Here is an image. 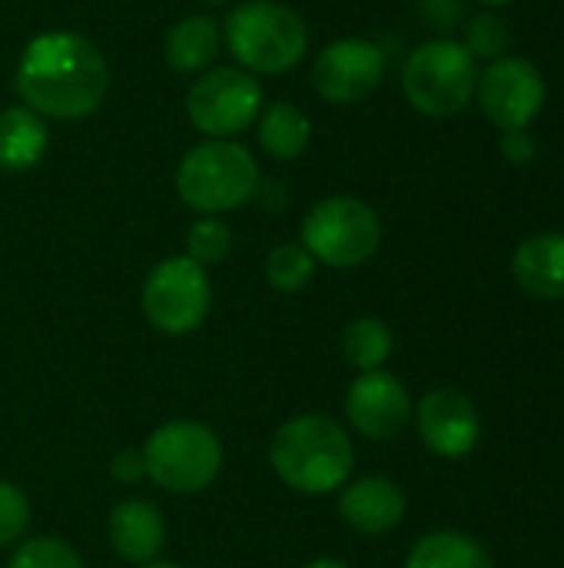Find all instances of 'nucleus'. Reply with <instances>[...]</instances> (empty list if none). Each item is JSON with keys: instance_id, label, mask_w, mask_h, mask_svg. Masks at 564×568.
I'll return each mask as SVG.
<instances>
[{"instance_id": "obj_23", "label": "nucleus", "mask_w": 564, "mask_h": 568, "mask_svg": "<svg viewBox=\"0 0 564 568\" xmlns=\"http://www.w3.org/2000/svg\"><path fill=\"white\" fill-rule=\"evenodd\" d=\"M233 250V230L223 223V216H196L183 236V256H189L199 266H216Z\"/></svg>"}, {"instance_id": "obj_26", "label": "nucleus", "mask_w": 564, "mask_h": 568, "mask_svg": "<svg viewBox=\"0 0 564 568\" xmlns=\"http://www.w3.org/2000/svg\"><path fill=\"white\" fill-rule=\"evenodd\" d=\"M27 532H30V499L17 483L0 479V549H13L17 542L27 539Z\"/></svg>"}, {"instance_id": "obj_29", "label": "nucleus", "mask_w": 564, "mask_h": 568, "mask_svg": "<svg viewBox=\"0 0 564 568\" xmlns=\"http://www.w3.org/2000/svg\"><path fill=\"white\" fill-rule=\"evenodd\" d=\"M302 568H349L346 562H339V559H312V562H306Z\"/></svg>"}, {"instance_id": "obj_19", "label": "nucleus", "mask_w": 564, "mask_h": 568, "mask_svg": "<svg viewBox=\"0 0 564 568\" xmlns=\"http://www.w3.org/2000/svg\"><path fill=\"white\" fill-rule=\"evenodd\" d=\"M256 136L259 146L273 156V160H299L309 150L312 140V120L306 116V110H299L289 100H276L269 106H263L259 120H256Z\"/></svg>"}, {"instance_id": "obj_16", "label": "nucleus", "mask_w": 564, "mask_h": 568, "mask_svg": "<svg viewBox=\"0 0 564 568\" xmlns=\"http://www.w3.org/2000/svg\"><path fill=\"white\" fill-rule=\"evenodd\" d=\"M512 276L535 300H564V233L548 230L519 243Z\"/></svg>"}, {"instance_id": "obj_2", "label": "nucleus", "mask_w": 564, "mask_h": 568, "mask_svg": "<svg viewBox=\"0 0 564 568\" xmlns=\"http://www.w3.org/2000/svg\"><path fill=\"white\" fill-rule=\"evenodd\" d=\"M269 466L279 483L299 496H332L356 469V446L332 416L302 413L276 429Z\"/></svg>"}, {"instance_id": "obj_1", "label": "nucleus", "mask_w": 564, "mask_h": 568, "mask_svg": "<svg viewBox=\"0 0 564 568\" xmlns=\"http://www.w3.org/2000/svg\"><path fill=\"white\" fill-rule=\"evenodd\" d=\"M13 87L23 106L43 120H83L110 90L106 57L76 30H47L27 40Z\"/></svg>"}, {"instance_id": "obj_24", "label": "nucleus", "mask_w": 564, "mask_h": 568, "mask_svg": "<svg viewBox=\"0 0 564 568\" xmlns=\"http://www.w3.org/2000/svg\"><path fill=\"white\" fill-rule=\"evenodd\" d=\"M7 568H86V562L66 539L30 536L13 546Z\"/></svg>"}, {"instance_id": "obj_5", "label": "nucleus", "mask_w": 564, "mask_h": 568, "mask_svg": "<svg viewBox=\"0 0 564 568\" xmlns=\"http://www.w3.org/2000/svg\"><path fill=\"white\" fill-rule=\"evenodd\" d=\"M146 479L173 496H196L223 473V443L199 419H170L143 443Z\"/></svg>"}, {"instance_id": "obj_13", "label": "nucleus", "mask_w": 564, "mask_h": 568, "mask_svg": "<svg viewBox=\"0 0 564 568\" xmlns=\"http://www.w3.org/2000/svg\"><path fill=\"white\" fill-rule=\"evenodd\" d=\"M412 419L422 446L439 459L469 456L482 436V419L475 413V403L452 386L425 393L422 403L412 409Z\"/></svg>"}, {"instance_id": "obj_6", "label": "nucleus", "mask_w": 564, "mask_h": 568, "mask_svg": "<svg viewBox=\"0 0 564 568\" xmlns=\"http://www.w3.org/2000/svg\"><path fill=\"white\" fill-rule=\"evenodd\" d=\"M479 60L462 40L435 37L419 43L402 63V93L425 116H455L475 100Z\"/></svg>"}, {"instance_id": "obj_28", "label": "nucleus", "mask_w": 564, "mask_h": 568, "mask_svg": "<svg viewBox=\"0 0 564 568\" xmlns=\"http://www.w3.org/2000/svg\"><path fill=\"white\" fill-rule=\"evenodd\" d=\"M110 476L120 486H136L140 479H146V463L140 449H120L110 463Z\"/></svg>"}, {"instance_id": "obj_17", "label": "nucleus", "mask_w": 564, "mask_h": 568, "mask_svg": "<svg viewBox=\"0 0 564 568\" xmlns=\"http://www.w3.org/2000/svg\"><path fill=\"white\" fill-rule=\"evenodd\" d=\"M223 47V27L209 13H189L176 20L163 37V60L183 77H199L209 70Z\"/></svg>"}, {"instance_id": "obj_21", "label": "nucleus", "mask_w": 564, "mask_h": 568, "mask_svg": "<svg viewBox=\"0 0 564 568\" xmlns=\"http://www.w3.org/2000/svg\"><path fill=\"white\" fill-rule=\"evenodd\" d=\"M396 346V336L386 320L379 316H359L342 329V356L359 373H376L389 363Z\"/></svg>"}, {"instance_id": "obj_15", "label": "nucleus", "mask_w": 564, "mask_h": 568, "mask_svg": "<svg viewBox=\"0 0 564 568\" xmlns=\"http://www.w3.org/2000/svg\"><path fill=\"white\" fill-rule=\"evenodd\" d=\"M106 536H110L113 552L123 562L146 566V562H156L166 546V523H163V513L156 509V503L130 496L110 509Z\"/></svg>"}, {"instance_id": "obj_27", "label": "nucleus", "mask_w": 564, "mask_h": 568, "mask_svg": "<svg viewBox=\"0 0 564 568\" xmlns=\"http://www.w3.org/2000/svg\"><path fill=\"white\" fill-rule=\"evenodd\" d=\"M499 150L509 163L515 166H529L535 156H539V143L532 136V130H502V140H499Z\"/></svg>"}, {"instance_id": "obj_3", "label": "nucleus", "mask_w": 564, "mask_h": 568, "mask_svg": "<svg viewBox=\"0 0 564 568\" xmlns=\"http://www.w3.org/2000/svg\"><path fill=\"white\" fill-rule=\"evenodd\" d=\"M263 183L256 156L236 140H203L176 166V196L199 216H223L249 200Z\"/></svg>"}, {"instance_id": "obj_10", "label": "nucleus", "mask_w": 564, "mask_h": 568, "mask_svg": "<svg viewBox=\"0 0 564 568\" xmlns=\"http://www.w3.org/2000/svg\"><path fill=\"white\" fill-rule=\"evenodd\" d=\"M475 100L482 116L499 130H529L548 100V87L542 70L525 57H499L485 70H479Z\"/></svg>"}, {"instance_id": "obj_20", "label": "nucleus", "mask_w": 564, "mask_h": 568, "mask_svg": "<svg viewBox=\"0 0 564 568\" xmlns=\"http://www.w3.org/2000/svg\"><path fill=\"white\" fill-rule=\"evenodd\" d=\"M406 568H495V562L489 549L475 542L472 536L442 529V532L422 536L412 546Z\"/></svg>"}, {"instance_id": "obj_14", "label": "nucleus", "mask_w": 564, "mask_h": 568, "mask_svg": "<svg viewBox=\"0 0 564 568\" xmlns=\"http://www.w3.org/2000/svg\"><path fill=\"white\" fill-rule=\"evenodd\" d=\"M409 499L386 476H366L339 489V516L359 536H386L406 519Z\"/></svg>"}, {"instance_id": "obj_31", "label": "nucleus", "mask_w": 564, "mask_h": 568, "mask_svg": "<svg viewBox=\"0 0 564 568\" xmlns=\"http://www.w3.org/2000/svg\"><path fill=\"white\" fill-rule=\"evenodd\" d=\"M479 3H485V7H509V3H515V0H479Z\"/></svg>"}, {"instance_id": "obj_30", "label": "nucleus", "mask_w": 564, "mask_h": 568, "mask_svg": "<svg viewBox=\"0 0 564 568\" xmlns=\"http://www.w3.org/2000/svg\"><path fill=\"white\" fill-rule=\"evenodd\" d=\"M136 568H186V566H180V562H166V559H156V562H146V566H136Z\"/></svg>"}, {"instance_id": "obj_12", "label": "nucleus", "mask_w": 564, "mask_h": 568, "mask_svg": "<svg viewBox=\"0 0 564 568\" xmlns=\"http://www.w3.org/2000/svg\"><path fill=\"white\" fill-rule=\"evenodd\" d=\"M412 396L402 386L399 376L376 369V373H359L349 383L346 393V419L349 426L372 439V443H389L402 436V429L412 423Z\"/></svg>"}, {"instance_id": "obj_7", "label": "nucleus", "mask_w": 564, "mask_h": 568, "mask_svg": "<svg viewBox=\"0 0 564 568\" xmlns=\"http://www.w3.org/2000/svg\"><path fill=\"white\" fill-rule=\"evenodd\" d=\"M299 243L322 266L356 270L379 253L382 220L359 196H326L306 210Z\"/></svg>"}, {"instance_id": "obj_11", "label": "nucleus", "mask_w": 564, "mask_h": 568, "mask_svg": "<svg viewBox=\"0 0 564 568\" xmlns=\"http://www.w3.org/2000/svg\"><path fill=\"white\" fill-rule=\"evenodd\" d=\"M386 77V53L366 37H339L312 60V90L336 106L362 103Z\"/></svg>"}, {"instance_id": "obj_9", "label": "nucleus", "mask_w": 564, "mask_h": 568, "mask_svg": "<svg viewBox=\"0 0 564 568\" xmlns=\"http://www.w3.org/2000/svg\"><path fill=\"white\" fill-rule=\"evenodd\" d=\"M266 93L259 77L239 67L203 70L186 93V120L206 140H236L263 113Z\"/></svg>"}, {"instance_id": "obj_4", "label": "nucleus", "mask_w": 564, "mask_h": 568, "mask_svg": "<svg viewBox=\"0 0 564 568\" xmlns=\"http://www.w3.org/2000/svg\"><path fill=\"white\" fill-rule=\"evenodd\" d=\"M223 43L246 73H289L309 50L302 17L279 0H243L219 23Z\"/></svg>"}, {"instance_id": "obj_8", "label": "nucleus", "mask_w": 564, "mask_h": 568, "mask_svg": "<svg viewBox=\"0 0 564 568\" xmlns=\"http://www.w3.org/2000/svg\"><path fill=\"white\" fill-rule=\"evenodd\" d=\"M140 306L146 323L166 336L196 333L213 310V283L206 266L193 263L183 253L160 260L143 280Z\"/></svg>"}, {"instance_id": "obj_22", "label": "nucleus", "mask_w": 564, "mask_h": 568, "mask_svg": "<svg viewBox=\"0 0 564 568\" xmlns=\"http://www.w3.org/2000/svg\"><path fill=\"white\" fill-rule=\"evenodd\" d=\"M316 266L319 263L309 256V250L302 243H279L269 250V256L263 263V276L276 293H299L312 283Z\"/></svg>"}, {"instance_id": "obj_25", "label": "nucleus", "mask_w": 564, "mask_h": 568, "mask_svg": "<svg viewBox=\"0 0 564 568\" xmlns=\"http://www.w3.org/2000/svg\"><path fill=\"white\" fill-rule=\"evenodd\" d=\"M465 50L475 57V60H499L509 53L512 47V27L499 17V13H475L469 23H465V37H462Z\"/></svg>"}, {"instance_id": "obj_32", "label": "nucleus", "mask_w": 564, "mask_h": 568, "mask_svg": "<svg viewBox=\"0 0 564 568\" xmlns=\"http://www.w3.org/2000/svg\"><path fill=\"white\" fill-rule=\"evenodd\" d=\"M203 7H226V3H233V0H199Z\"/></svg>"}, {"instance_id": "obj_18", "label": "nucleus", "mask_w": 564, "mask_h": 568, "mask_svg": "<svg viewBox=\"0 0 564 568\" xmlns=\"http://www.w3.org/2000/svg\"><path fill=\"white\" fill-rule=\"evenodd\" d=\"M50 150V130L40 113L23 103L0 110V170L23 173L33 170Z\"/></svg>"}]
</instances>
